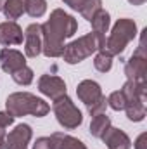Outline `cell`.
<instances>
[{
  "label": "cell",
  "instance_id": "4dcf8cb0",
  "mask_svg": "<svg viewBox=\"0 0 147 149\" xmlns=\"http://www.w3.org/2000/svg\"><path fill=\"white\" fill-rule=\"evenodd\" d=\"M3 2H5V0H0V10H2V7H3Z\"/></svg>",
  "mask_w": 147,
  "mask_h": 149
},
{
  "label": "cell",
  "instance_id": "d6986e66",
  "mask_svg": "<svg viewBox=\"0 0 147 149\" xmlns=\"http://www.w3.org/2000/svg\"><path fill=\"white\" fill-rule=\"evenodd\" d=\"M94 66L99 73H107L112 68V56H109L107 52L104 50H99L95 52V57H94Z\"/></svg>",
  "mask_w": 147,
  "mask_h": 149
},
{
  "label": "cell",
  "instance_id": "5b68a950",
  "mask_svg": "<svg viewBox=\"0 0 147 149\" xmlns=\"http://www.w3.org/2000/svg\"><path fill=\"white\" fill-rule=\"evenodd\" d=\"M52 109H54V114L57 118V123L66 130H74L83 123V114L74 106L73 99L68 94L55 99Z\"/></svg>",
  "mask_w": 147,
  "mask_h": 149
},
{
  "label": "cell",
  "instance_id": "7c38bea8",
  "mask_svg": "<svg viewBox=\"0 0 147 149\" xmlns=\"http://www.w3.org/2000/svg\"><path fill=\"white\" fill-rule=\"evenodd\" d=\"M76 94H78V99L88 108V106H92L94 102H97L102 97V88L94 80H83V81L78 83Z\"/></svg>",
  "mask_w": 147,
  "mask_h": 149
},
{
  "label": "cell",
  "instance_id": "d4e9b609",
  "mask_svg": "<svg viewBox=\"0 0 147 149\" xmlns=\"http://www.w3.org/2000/svg\"><path fill=\"white\" fill-rule=\"evenodd\" d=\"M106 106H107V99H106V95H102L97 102H94L87 109H88V114L90 116H97V114H102V113L106 111Z\"/></svg>",
  "mask_w": 147,
  "mask_h": 149
},
{
  "label": "cell",
  "instance_id": "8fae6325",
  "mask_svg": "<svg viewBox=\"0 0 147 149\" xmlns=\"http://www.w3.org/2000/svg\"><path fill=\"white\" fill-rule=\"evenodd\" d=\"M23 40H24L23 28L16 21H3V23H0V45H3V47L21 45Z\"/></svg>",
  "mask_w": 147,
  "mask_h": 149
},
{
  "label": "cell",
  "instance_id": "9c48e42d",
  "mask_svg": "<svg viewBox=\"0 0 147 149\" xmlns=\"http://www.w3.org/2000/svg\"><path fill=\"white\" fill-rule=\"evenodd\" d=\"M24 66H26V56L23 52L16 49H9V47H3L0 50V68L5 73L12 74Z\"/></svg>",
  "mask_w": 147,
  "mask_h": 149
},
{
  "label": "cell",
  "instance_id": "7402d4cb",
  "mask_svg": "<svg viewBox=\"0 0 147 149\" xmlns=\"http://www.w3.org/2000/svg\"><path fill=\"white\" fill-rule=\"evenodd\" d=\"M101 9H102V0H88V2L83 5V9L80 10V14H81L88 23H90V21H92V17H94Z\"/></svg>",
  "mask_w": 147,
  "mask_h": 149
},
{
  "label": "cell",
  "instance_id": "5bb4252c",
  "mask_svg": "<svg viewBox=\"0 0 147 149\" xmlns=\"http://www.w3.org/2000/svg\"><path fill=\"white\" fill-rule=\"evenodd\" d=\"M50 142H52V149H87V146L80 139L62 132H54L50 135Z\"/></svg>",
  "mask_w": 147,
  "mask_h": 149
},
{
  "label": "cell",
  "instance_id": "2e32d148",
  "mask_svg": "<svg viewBox=\"0 0 147 149\" xmlns=\"http://www.w3.org/2000/svg\"><path fill=\"white\" fill-rule=\"evenodd\" d=\"M109 127H111V118L106 113L97 114V116H92V121H90V134H92L94 137L101 139V137L107 132Z\"/></svg>",
  "mask_w": 147,
  "mask_h": 149
},
{
  "label": "cell",
  "instance_id": "f1b7e54d",
  "mask_svg": "<svg viewBox=\"0 0 147 149\" xmlns=\"http://www.w3.org/2000/svg\"><path fill=\"white\" fill-rule=\"evenodd\" d=\"M132 5H144L146 3V0H128Z\"/></svg>",
  "mask_w": 147,
  "mask_h": 149
},
{
  "label": "cell",
  "instance_id": "4316f807",
  "mask_svg": "<svg viewBox=\"0 0 147 149\" xmlns=\"http://www.w3.org/2000/svg\"><path fill=\"white\" fill-rule=\"evenodd\" d=\"M62 2H64V5H68L69 9H73V10H78V12H80V10L83 9V5H85L88 0H62Z\"/></svg>",
  "mask_w": 147,
  "mask_h": 149
},
{
  "label": "cell",
  "instance_id": "6da1fadb",
  "mask_svg": "<svg viewBox=\"0 0 147 149\" xmlns=\"http://www.w3.org/2000/svg\"><path fill=\"white\" fill-rule=\"evenodd\" d=\"M78 31V21L62 9H54L50 17L42 24V52L47 57H61L64 40Z\"/></svg>",
  "mask_w": 147,
  "mask_h": 149
},
{
  "label": "cell",
  "instance_id": "484cf974",
  "mask_svg": "<svg viewBox=\"0 0 147 149\" xmlns=\"http://www.w3.org/2000/svg\"><path fill=\"white\" fill-rule=\"evenodd\" d=\"M33 149H52L50 137H38L33 144Z\"/></svg>",
  "mask_w": 147,
  "mask_h": 149
},
{
  "label": "cell",
  "instance_id": "603a6c76",
  "mask_svg": "<svg viewBox=\"0 0 147 149\" xmlns=\"http://www.w3.org/2000/svg\"><path fill=\"white\" fill-rule=\"evenodd\" d=\"M125 95L121 94V90H116V92H111L109 97H107V106L114 111H123L125 109Z\"/></svg>",
  "mask_w": 147,
  "mask_h": 149
},
{
  "label": "cell",
  "instance_id": "30bf717a",
  "mask_svg": "<svg viewBox=\"0 0 147 149\" xmlns=\"http://www.w3.org/2000/svg\"><path fill=\"white\" fill-rule=\"evenodd\" d=\"M42 54V24L33 23L24 30V56L37 57Z\"/></svg>",
  "mask_w": 147,
  "mask_h": 149
},
{
  "label": "cell",
  "instance_id": "52a82bcc",
  "mask_svg": "<svg viewBox=\"0 0 147 149\" xmlns=\"http://www.w3.org/2000/svg\"><path fill=\"white\" fill-rule=\"evenodd\" d=\"M38 90L45 97L55 101V99L66 95V81L55 74H42L38 78Z\"/></svg>",
  "mask_w": 147,
  "mask_h": 149
},
{
  "label": "cell",
  "instance_id": "f546056e",
  "mask_svg": "<svg viewBox=\"0 0 147 149\" xmlns=\"http://www.w3.org/2000/svg\"><path fill=\"white\" fill-rule=\"evenodd\" d=\"M0 149H7L5 148V139H0Z\"/></svg>",
  "mask_w": 147,
  "mask_h": 149
},
{
  "label": "cell",
  "instance_id": "83f0119b",
  "mask_svg": "<svg viewBox=\"0 0 147 149\" xmlns=\"http://www.w3.org/2000/svg\"><path fill=\"white\" fill-rule=\"evenodd\" d=\"M135 149H147V134H140L139 137H137V141H135Z\"/></svg>",
  "mask_w": 147,
  "mask_h": 149
},
{
  "label": "cell",
  "instance_id": "8992f818",
  "mask_svg": "<svg viewBox=\"0 0 147 149\" xmlns=\"http://www.w3.org/2000/svg\"><path fill=\"white\" fill-rule=\"evenodd\" d=\"M146 33L147 30H144L142 35H140V43H139L137 50L133 52V56L125 64L126 78L132 80V81H139V83H146V74H147V52H146V43H144Z\"/></svg>",
  "mask_w": 147,
  "mask_h": 149
},
{
  "label": "cell",
  "instance_id": "e0dca14e",
  "mask_svg": "<svg viewBox=\"0 0 147 149\" xmlns=\"http://www.w3.org/2000/svg\"><path fill=\"white\" fill-rule=\"evenodd\" d=\"M90 24H92V31L101 33V35H106V33L109 31V26H111L109 12H107V10H104V9H101V10L92 17Z\"/></svg>",
  "mask_w": 147,
  "mask_h": 149
},
{
  "label": "cell",
  "instance_id": "7a4b0ae2",
  "mask_svg": "<svg viewBox=\"0 0 147 149\" xmlns=\"http://www.w3.org/2000/svg\"><path fill=\"white\" fill-rule=\"evenodd\" d=\"M5 111L9 114H12L14 118L26 116V114L43 118V116L49 114L50 106L43 99H40V97L30 94V92H14L5 101Z\"/></svg>",
  "mask_w": 147,
  "mask_h": 149
},
{
  "label": "cell",
  "instance_id": "4fadbf2b",
  "mask_svg": "<svg viewBox=\"0 0 147 149\" xmlns=\"http://www.w3.org/2000/svg\"><path fill=\"white\" fill-rule=\"evenodd\" d=\"M104 141V144L107 146V149H130L132 148V141L130 137L119 130V128H114V127H109L107 132L101 137Z\"/></svg>",
  "mask_w": 147,
  "mask_h": 149
},
{
  "label": "cell",
  "instance_id": "ac0fdd59",
  "mask_svg": "<svg viewBox=\"0 0 147 149\" xmlns=\"http://www.w3.org/2000/svg\"><path fill=\"white\" fill-rule=\"evenodd\" d=\"M125 111H126V116L130 121H142L146 118V102L142 101H137V102H128L125 106Z\"/></svg>",
  "mask_w": 147,
  "mask_h": 149
},
{
  "label": "cell",
  "instance_id": "277c9868",
  "mask_svg": "<svg viewBox=\"0 0 147 149\" xmlns=\"http://www.w3.org/2000/svg\"><path fill=\"white\" fill-rule=\"evenodd\" d=\"M137 37V24L133 19H128V17H121L114 23L112 30H111L109 37L106 38L104 42V47L101 50L107 52L109 56H119L125 52L126 45Z\"/></svg>",
  "mask_w": 147,
  "mask_h": 149
},
{
  "label": "cell",
  "instance_id": "ba28073f",
  "mask_svg": "<svg viewBox=\"0 0 147 149\" xmlns=\"http://www.w3.org/2000/svg\"><path fill=\"white\" fill-rule=\"evenodd\" d=\"M33 137V130L28 123H19L5 135L7 149H28V144Z\"/></svg>",
  "mask_w": 147,
  "mask_h": 149
},
{
  "label": "cell",
  "instance_id": "44dd1931",
  "mask_svg": "<svg viewBox=\"0 0 147 149\" xmlns=\"http://www.w3.org/2000/svg\"><path fill=\"white\" fill-rule=\"evenodd\" d=\"M12 76V80L17 83V85H30L31 81H33V70L31 68H28V66H24V68H21V70H17L16 73H12L10 74Z\"/></svg>",
  "mask_w": 147,
  "mask_h": 149
},
{
  "label": "cell",
  "instance_id": "9a60e30c",
  "mask_svg": "<svg viewBox=\"0 0 147 149\" xmlns=\"http://www.w3.org/2000/svg\"><path fill=\"white\" fill-rule=\"evenodd\" d=\"M24 5H26V0H5L2 12L9 21H16L24 14Z\"/></svg>",
  "mask_w": 147,
  "mask_h": 149
},
{
  "label": "cell",
  "instance_id": "3957f363",
  "mask_svg": "<svg viewBox=\"0 0 147 149\" xmlns=\"http://www.w3.org/2000/svg\"><path fill=\"white\" fill-rule=\"evenodd\" d=\"M104 42H106V35H101V33H95V31L87 33L83 37L69 42L64 47V52H62L61 57L68 64H78V63L85 61L87 57H90L92 54L99 52L104 47Z\"/></svg>",
  "mask_w": 147,
  "mask_h": 149
},
{
  "label": "cell",
  "instance_id": "ffe728a7",
  "mask_svg": "<svg viewBox=\"0 0 147 149\" xmlns=\"http://www.w3.org/2000/svg\"><path fill=\"white\" fill-rule=\"evenodd\" d=\"M24 12L31 17H42L47 12V0H26Z\"/></svg>",
  "mask_w": 147,
  "mask_h": 149
},
{
  "label": "cell",
  "instance_id": "cb8c5ba5",
  "mask_svg": "<svg viewBox=\"0 0 147 149\" xmlns=\"http://www.w3.org/2000/svg\"><path fill=\"white\" fill-rule=\"evenodd\" d=\"M14 123V116L9 114L7 111H0V139H5L7 128Z\"/></svg>",
  "mask_w": 147,
  "mask_h": 149
}]
</instances>
